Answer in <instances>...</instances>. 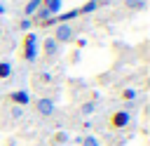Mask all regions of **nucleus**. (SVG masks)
Returning <instances> with one entry per match:
<instances>
[{"label": "nucleus", "instance_id": "nucleus-13", "mask_svg": "<svg viewBox=\"0 0 150 146\" xmlns=\"http://www.w3.org/2000/svg\"><path fill=\"white\" fill-rule=\"evenodd\" d=\"M136 97H138V89H134V87H127L122 92V99H127V101H134Z\"/></svg>", "mask_w": 150, "mask_h": 146}, {"label": "nucleus", "instance_id": "nucleus-14", "mask_svg": "<svg viewBox=\"0 0 150 146\" xmlns=\"http://www.w3.org/2000/svg\"><path fill=\"white\" fill-rule=\"evenodd\" d=\"M129 9H145V0H124Z\"/></svg>", "mask_w": 150, "mask_h": 146}, {"label": "nucleus", "instance_id": "nucleus-18", "mask_svg": "<svg viewBox=\"0 0 150 146\" xmlns=\"http://www.w3.org/2000/svg\"><path fill=\"white\" fill-rule=\"evenodd\" d=\"M21 115H23V108L21 106H14L12 108V118H21Z\"/></svg>", "mask_w": 150, "mask_h": 146}, {"label": "nucleus", "instance_id": "nucleus-16", "mask_svg": "<svg viewBox=\"0 0 150 146\" xmlns=\"http://www.w3.org/2000/svg\"><path fill=\"white\" fill-rule=\"evenodd\" d=\"M30 26H33V19H28V16H23V19L19 21V28H21L23 33H28V31H30Z\"/></svg>", "mask_w": 150, "mask_h": 146}, {"label": "nucleus", "instance_id": "nucleus-3", "mask_svg": "<svg viewBox=\"0 0 150 146\" xmlns=\"http://www.w3.org/2000/svg\"><path fill=\"white\" fill-rule=\"evenodd\" d=\"M59 45L61 42H70V40H75V31H73V26H68V24H56V31H54V35H52Z\"/></svg>", "mask_w": 150, "mask_h": 146}, {"label": "nucleus", "instance_id": "nucleus-4", "mask_svg": "<svg viewBox=\"0 0 150 146\" xmlns=\"http://www.w3.org/2000/svg\"><path fill=\"white\" fill-rule=\"evenodd\" d=\"M129 122H131V113H129L127 108L115 111V113H112V118H110V125H112L115 130H122V127H127Z\"/></svg>", "mask_w": 150, "mask_h": 146}, {"label": "nucleus", "instance_id": "nucleus-11", "mask_svg": "<svg viewBox=\"0 0 150 146\" xmlns=\"http://www.w3.org/2000/svg\"><path fill=\"white\" fill-rule=\"evenodd\" d=\"M12 75V64L9 61H0V78L5 80V78H9Z\"/></svg>", "mask_w": 150, "mask_h": 146}, {"label": "nucleus", "instance_id": "nucleus-8", "mask_svg": "<svg viewBox=\"0 0 150 146\" xmlns=\"http://www.w3.org/2000/svg\"><path fill=\"white\" fill-rule=\"evenodd\" d=\"M42 2H45V0H28V2H26V7H23V14L30 19V16H33V14L42 7Z\"/></svg>", "mask_w": 150, "mask_h": 146}, {"label": "nucleus", "instance_id": "nucleus-5", "mask_svg": "<svg viewBox=\"0 0 150 146\" xmlns=\"http://www.w3.org/2000/svg\"><path fill=\"white\" fill-rule=\"evenodd\" d=\"M42 52H45V57H49V59H54L56 54H59V42L49 35V38H45L42 40Z\"/></svg>", "mask_w": 150, "mask_h": 146}, {"label": "nucleus", "instance_id": "nucleus-10", "mask_svg": "<svg viewBox=\"0 0 150 146\" xmlns=\"http://www.w3.org/2000/svg\"><path fill=\"white\" fill-rule=\"evenodd\" d=\"M98 5H101L98 0H87V2L80 7V14H91V12H96V9H98Z\"/></svg>", "mask_w": 150, "mask_h": 146}, {"label": "nucleus", "instance_id": "nucleus-17", "mask_svg": "<svg viewBox=\"0 0 150 146\" xmlns=\"http://www.w3.org/2000/svg\"><path fill=\"white\" fill-rule=\"evenodd\" d=\"M54 141H56V144H66V141H68V134H66V132H59V134H54Z\"/></svg>", "mask_w": 150, "mask_h": 146}, {"label": "nucleus", "instance_id": "nucleus-7", "mask_svg": "<svg viewBox=\"0 0 150 146\" xmlns=\"http://www.w3.org/2000/svg\"><path fill=\"white\" fill-rule=\"evenodd\" d=\"M42 7L49 12V16H56V14H61L63 0H45V2H42Z\"/></svg>", "mask_w": 150, "mask_h": 146}, {"label": "nucleus", "instance_id": "nucleus-19", "mask_svg": "<svg viewBox=\"0 0 150 146\" xmlns=\"http://www.w3.org/2000/svg\"><path fill=\"white\" fill-rule=\"evenodd\" d=\"M0 14H5V5L2 2H0Z\"/></svg>", "mask_w": 150, "mask_h": 146}, {"label": "nucleus", "instance_id": "nucleus-15", "mask_svg": "<svg viewBox=\"0 0 150 146\" xmlns=\"http://www.w3.org/2000/svg\"><path fill=\"white\" fill-rule=\"evenodd\" d=\"M82 146H101V141H98L94 134H87V137L82 139Z\"/></svg>", "mask_w": 150, "mask_h": 146}, {"label": "nucleus", "instance_id": "nucleus-12", "mask_svg": "<svg viewBox=\"0 0 150 146\" xmlns=\"http://www.w3.org/2000/svg\"><path fill=\"white\" fill-rule=\"evenodd\" d=\"M94 108H96V101L91 99V101H84L80 111H82V115H91V113H94Z\"/></svg>", "mask_w": 150, "mask_h": 146}, {"label": "nucleus", "instance_id": "nucleus-9", "mask_svg": "<svg viewBox=\"0 0 150 146\" xmlns=\"http://www.w3.org/2000/svg\"><path fill=\"white\" fill-rule=\"evenodd\" d=\"M75 16H80V9L75 7V9H68V12H63V14H56V24H68L70 19H75Z\"/></svg>", "mask_w": 150, "mask_h": 146}, {"label": "nucleus", "instance_id": "nucleus-1", "mask_svg": "<svg viewBox=\"0 0 150 146\" xmlns=\"http://www.w3.org/2000/svg\"><path fill=\"white\" fill-rule=\"evenodd\" d=\"M38 54H40V40H38V33L28 31V33L23 35V59L33 64V61L38 59Z\"/></svg>", "mask_w": 150, "mask_h": 146}, {"label": "nucleus", "instance_id": "nucleus-6", "mask_svg": "<svg viewBox=\"0 0 150 146\" xmlns=\"http://www.w3.org/2000/svg\"><path fill=\"white\" fill-rule=\"evenodd\" d=\"M9 99L14 101V106H21V108L30 104V94H28L26 89H16V92H12V94H9Z\"/></svg>", "mask_w": 150, "mask_h": 146}, {"label": "nucleus", "instance_id": "nucleus-2", "mask_svg": "<svg viewBox=\"0 0 150 146\" xmlns=\"http://www.w3.org/2000/svg\"><path fill=\"white\" fill-rule=\"evenodd\" d=\"M35 111H38V115L49 118V115H54V111H56V101H54L52 97H40V99L35 101Z\"/></svg>", "mask_w": 150, "mask_h": 146}]
</instances>
